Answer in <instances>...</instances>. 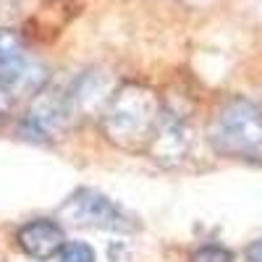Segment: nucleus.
<instances>
[{"instance_id":"1","label":"nucleus","mask_w":262,"mask_h":262,"mask_svg":"<svg viewBox=\"0 0 262 262\" xmlns=\"http://www.w3.org/2000/svg\"><path fill=\"white\" fill-rule=\"evenodd\" d=\"M163 116L160 97L144 84H123L111 92L100 111V128L126 152H147Z\"/></svg>"},{"instance_id":"2","label":"nucleus","mask_w":262,"mask_h":262,"mask_svg":"<svg viewBox=\"0 0 262 262\" xmlns=\"http://www.w3.org/2000/svg\"><path fill=\"white\" fill-rule=\"evenodd\" d=\"M207 139L223 158L262 163V111L244 97H233L215 113Z\"/></svg>"},{"instance_id":"3","label":"nucleus","mask_w":262,"mask_h":262,"mask_svg":"<svg viewBox=\"0 0 262 262\" xmlns=\"http://www.w3.org/2000/svg\"><path fill=\"white\" fill-rule=\"evenodd\" d=\"M60 221H69L79 228H100V231H134L137 221L123 212L113 200L95 189H79L66 200L58 210Z\"/></svg>"},{"instance_id":"4","label":"nucleus","mask_w":262,"mask_h":262,"mask_svg":"<svg viewBox=\"0 0 262 262\" xmlns=\"http://www.w3.org/2000/svg\"><path fill=\"white\" fill-rule=\"evenodd\" d=\"M76 116V107L71 100V92L63 90H48L39 92L37 100L29 105L27 116L21 118V137L29 142H53L60 139L63 131Z\"/></svg>"},{"instance_id":"5","label":"nucleus","mask_w":262,"mask_h":262,"mask_svg":"<svg viewBox=\"0 0 262 262\" xmlns=\"http://www.w3.org/2000/svg\"><path fill=\"white\" fill-rule=\"evenodd\" d=\"M186 149H189V128L184 118L163 107L160 123L155 128V137H152L147 152L152 155V160L168 165V163H179L186 155Z\"/></svg>"},{"instance_id":"6","label":"nucleus","mask_w":262,"mask_h":262,"mask_svg":"<svg viewBox=\"0 0 262 262\" xmlns=\"http://www.w3.org/2000/svg\"><path fill=\"white\" fill-rule=\"evenodd\" d=\"M16 244L21 247V252L34 259H50L60 254V249L66 247V233L55 221L37 217V221H29L16 231Z\"/></svg>"},{"instance_id":"7","label":"nucleus","mask_w":262,"mask_h":262,"mask_svg":"<svg viewBox=\"0 0 262 262\" xmlns=\"http://www.w3.org/2000/svg\"><path fill=\"white\" fill-rule=\"evenodd\" d=\"M27 76V60L16 34L0 29V86H18Z\"/></svg>"},{"instance_id":"8","label":"nucleus","mask_w":262,"mask_h":262,"mask_svg":"<svg viewBox=\"0 0 262 262\" xmlns=\"http://www.w3.org/2000/svg\"><path fill=\"white\" fill-rule=\"evenodd\" d=\"M60 262H95V249L84 242H66L60 249Z\"/></svg>"},{"instance_id":"9","label":"nucleus","mask_w":262,"mask_h":262,"mask_svg":"<svg viewBox=\"0 0 262 262\" xmlns=\"http://www.w3.org/2000/svg\"><path fill=\"white\" fill-rule=\"evenodd\" d=\"M189 262H233V252L226 249V247H217V244H210V247H202L196 249Z\"/></svg>"},{"instance_id":"10","label":"nucleus","mask_w":262,"mask_h":262,"mask_svg":"<svg viewBox=\"0 0 262 262\" xmlns=\"http://www.w3.org/2000/svg\"><path fill=\"white\" fill-rule=\"evenodd\" d=\"M247 259L249 262H262V238H257V242H252L247 247Z\"/></svg>"}]
</instances>
